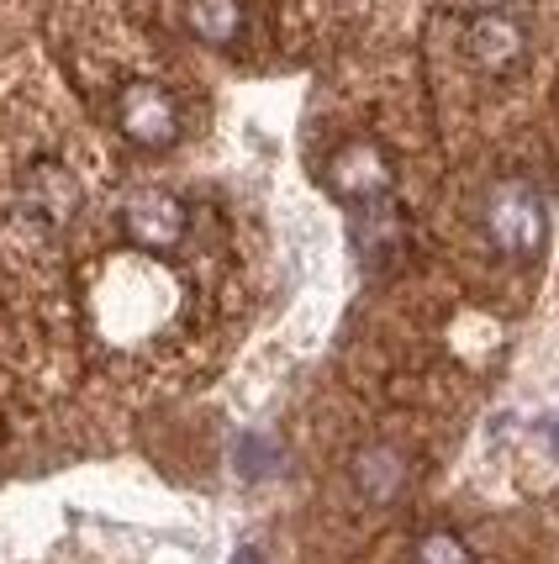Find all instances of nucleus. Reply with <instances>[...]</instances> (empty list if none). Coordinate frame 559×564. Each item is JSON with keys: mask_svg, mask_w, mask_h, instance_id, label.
Wrapping results in <instances>:
<instances>
[{"mask_svg": "<svg viewBox=\"0 0 559 564\" xmlns=\"http://www.w3.org/2000/svg\"><path fill=\"white\" fill-rule=\"evenodd\" d=\"M486 232L491 243L502 253H512V259L538 253V243H544V200L528 185H502L486 200Z\"/></svg>", "mask_w": 559, "mask_h": 564, "instance_id": "f257e3e1", "label": "nucleus"}, {"mask_svg": "<svg viewBox=\"0 0 559 564\" xmlns=\"http://www.w3.org/2000/svg\"><path fill=\"white\" fill-rule=\"evenodd\" d=\"M117 127L138 148H170L180 138V106L170 100L164 85L132 79V85H122V96H117Z\"/></svg>", "mask_w": 559, "mask_h": 564, "instance_id": "f03ea898", "label": "nucleus"}, {"mask_svg": "<svg viewBox=\"0 0 559 564\" xmlns=\"http://www.w3.org/2000/svg\"><path fill=\"white\" fill-rule=\"evenodd\" d=\"M464 53H470V64L486 74H507L523 53H528V32L517 17L507 11H481L475 22L464 26Z\"/></svg>", "mask_w": 559, "mask_h": 564, "instance_id": "7ed1b4c3", "label": "nucleus"}, {"mask_svg": "<svg viewBox=\"0 0 559 564\" xmlns=\"http://www.w3.org/2000/svg\"><path fill=\"white\" fill-rule=\"evenodd\" d=\"M122 227L132 243L164 253V248H174L185 238V206H180V196H170V191H138V196L122 206Z\"/></svg>", "mask_w": 559, "mask_h": 564, "instance_id": "20e7f679", "label": "nucleus"}, {"mask_svg": "<svg viewBox=\"0 0 559 564\" xmlns=\"http://www.w3.org/2000/svg\"><path fill=\"white\" fill-rule=\"evenodd\" d=\"M327 180H333L338 196L365 200L369 206V200H380L390 191V164L375 143H348V148H338V159H333Z\"/></svg>", "mask_w": 559, "mask_h": 564, "instance_id": "39448f33", "label": "nucleus"}, {"mask_svg": "<svg viewBox=\"0 0 559 564\" xmlns=\"http://www.w3.org/2000/svg\"><path fill=\"white\" fill-rule=\"evenodd\" d=\"M79 206V185H74V174L64 170V164H53V159H43L37 170L26 174V191H22V212L37 221H64Z\"/></svg>", "mask_w": 559, "mask_h": 564, "instance_id": "423d86ee", "label": "nucleus"}, {"mask_svg": "<svg viewBox=\"0 0 559 564\" xmlns=\"http://www.w3.org/2000/svg\"><path fill=\"white\" fill-rule=\"evenodd\" d=\"M185 22H191V32L201 43L222 48V43H233L244 32V6L238 0H191L185 6Z\"/></svg>", "mask_w": 559, "mask_h": 564, "instance_id": "0eeeda50", "label": "nucleus"}, {"mask_svg": "<svg viewBox=\"0 0 559 564\" xmlns=\"http://www.w3.org/2000/svg\"><path fill=\"white\" fill-rule=\"evenodd\" d=\"M412 564H470V549L454 533H428V539L417 543Z\"/></svg>", "mask_w": 559, "mask_h": 564, "instance_id": "6e6552de", "label": "nucleus"}]
</instances>
